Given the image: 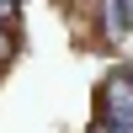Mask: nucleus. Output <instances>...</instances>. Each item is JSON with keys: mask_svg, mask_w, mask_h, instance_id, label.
<instances>
[{"mask_svg": "<svg viewBox=\"0 0 133 133\" xmlns=\"http://www.w3.org/2000/svg\"><path fill=\"white\" fill-rule=\"evenodd\" d=\"M5 59H16V32L0 21V64H5Z\"/></svg>", "mask_w": 133, "mask_h": 133, "instance_id": "obj_1", "label": "nucleus"}, {"mask_svg": "<svg viewBox=\"0 0 133 133\" xmlns=\"http://www.w3.org/2000/svg\"><path fill=\"white\" fill-rule=\"evenodd\" d=\"M123 5H128V21H133V0H123Z\"/></svg>", "mask_w": 133, "mask_h": 133, "instance_id": "obj_2", "label": "nucleus"}, {"mask_svg": "<svg viewBox=\"0 0 133 133\" xmlns=\"http://www.w3.org/2000/svg\"><path fill=\"white\" fill-rule=\"evenodd\" d=\"M64 5H80V0H64Z\"/></svg>", "mask_w": 133, "mask_h": 133, "instance_id": "obj_3", "label": "nucleus"}, {"mask_svg": "<svg viewBox=\"0 0 133 133\" xmlns=\"http://www.w3.org/2000/svg\"><path fill=\"white\" fill-rule=\"evenodd\" d=\"M128 75H133V64H128Z\"/></svg>", "mask_w": 133, "mask_h": 133, "instance_id": "obj_4", "label": "nucleus"}]
</instances>
